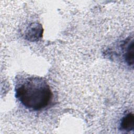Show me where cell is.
Listing matches in <instances>:
<instances>
[{"instance_id": "6da1fadb", "label": "cell", "mask_w": 134, "mask_h": 134, "mask_svg": "<svg viewBox=\"0 0 134 134\" xmlns=\"http://www.w3.org/2000/svg\"><path fill=\"white\" fill-rule=\"evenodd\" d=\"M16 97L27 108L40 110L46 107L52 98L50 86L38 77H28L16 88Z\"/></svg>"}, {"instance_id": "7a4b0ae2", "label": "cell", "mask_w": 134, "mask_h": 134, "mask_svg": "<svg viewBox=\"0 0 134 134\" xmlns=\"http://www.w3.org/2000/svg\"><path fill=\"white\" fill-rule=\"evenodd\" d=\"M124 57L126 62L130 66L133 65V40L128 38L125 43Z\"/></svg>"}, {"instance_id": "3957f363", "label": "cell", "mask_w": 134, "mask_h": 134, "mask_svg": "<svg viewBox=\"0 0 134 134\" xmlns=\"http://www.w3.org/2000/svg\"><path fill=\"white\" fill-rule=\"evenodd\" d=\"M120 129L130 131L133 130L134 128V116L132 112L129 113L124 116L120 124Z\"/></svg>"}]
</instances>
